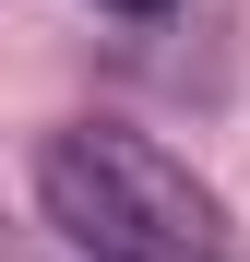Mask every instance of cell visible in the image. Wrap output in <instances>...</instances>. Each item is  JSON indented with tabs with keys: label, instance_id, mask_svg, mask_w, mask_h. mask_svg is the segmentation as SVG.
I'll list each match as a JSON object with an SVG mask.
<instances>
[{
	"label": "cell",
	"instance_id": "6da1fadb",
	"mask_svg": "<svg viewBox=\"0 0 250 262\" xmlns=\"http://www.w3.org/2000/svg\"><path fill=\"white\" fill-rule=\"evenodd\" d=\"M36 203L83 262H238V214L215 203V179H191L143 131H48L36 143Z\"/></svg>",
	"mask_w": 250,
	"mask_h": 262
},
{
	"label": "cell",
	"instance_id": "7a4b0ae2",
	"mask_svg": "<svg viewBox=\"0 0 250 262\" xmlns=\"http://www.w3.org/2000/svg\"><path fill=\"white\" fill-rule=\"evenodd\" d=\"M107 12H167V0H107Z\"/></svg>",
	"mask_w": 250,
	"mask_h": 262
}]
</instances>
